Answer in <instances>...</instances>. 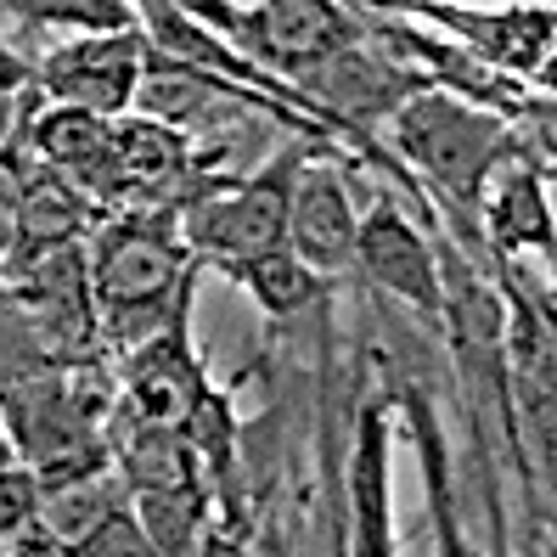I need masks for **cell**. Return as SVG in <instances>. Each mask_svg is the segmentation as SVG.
<instances>
[{"instance_id": "cell-3", "label": "cell", "mask_w": 557, "mask_h": 557, "mask_svg": "<svg viewBox=\"0 0 557 557\" xmlns=\"http://www.w3.org/2000/svg\"><path fill=\"white\" fill-rule=\"evenodd\" d=\"M395 147L422 163L456 203H479L484 175L507 158V124L496 113H479L462 96L422 90L395 113Z\"/></svg>"}, {"instance_id": "cell-21", "label": "cell", "mask_w": 557, "mask_h": 557, "mask_svg": "<svg viewBox=\"0 0 557 557\" xmlns=\"http://www.w3.org/2000/svg\"><path fill=\"white\" fill-rule=\"evenodd\" d=\"M23 136V102H7L0 96V147H12Z\"/></svg>"}, {"instance_id": "cell-7", "label": "cell", "mask_w": 557, "mask_h": 557, "mask_svg": "<svg viewBox=\"0 0 557 557\" xmlns=\"http://www.w3.org/2000/svg\"><path fill=\"white\" fill-rule=\"evenodd\" d=\"M355 198L338 170L326 163H305L299 186H293V209H287V253L299 259L310 276H338L355 265Z\"/></svg>"}, {"instance_id": "cell-10", "label": "cell", "mask_w": 557, "mask_h": 557, "mask_svg": "<svg viewBox=\"0 0 557 557\" xmlns=\"http://www.w3.org/2000/svg\"><path fill=\"white\" fill-rule=\"evenodd\" d=\"M124 502H129V484L119 473H108V468H96V473H79V479H62V484H46L40 490L35 530H46L51 541L79 552L108 518L124 512Z\"/></svg>"}, {"instance_id": "cell-5", "label": "cell", "mask_w": 557, "mask_h": 557, "mask_svg": "<svg viewBox=\"0 0 557 557\" xmlns=\"http://www.w3.org/2000/svg\"><path fill=\"white\" fill-rule=\"evenodd\" d=\"M147 62H152V46L141 28H129V35H85L74 46L51 51L35 69V96H46L57 108L96 113V119H124L136 108Z\"/></svg>"}, {"instance_id": "cell-2", "label": "cell", "mask_w": 557, "mask_h": 557, "mask_svg": "<svg viewBox=\"0 0 557 557\" xmlns=\"http://www.w3.org/2000/svg\"><path fill=\"white\" fill-rule=\"evenodd\" d=\"M305 175V152H282L259 175L243 181H209L198 198H186L181 209V243L191 259H209L225 276L287 248V209L293 186Z\"/></svg>"}, {"instance_id": "cell-9", "label": "cell", "mask_w": 557, "mask_h": 557, "mask_svg": "<svg viewBox=\"0 0 557 557\" xmlns=\"http://www.w3.org/2000/svg\"><path fill=\"white\" fill-rule=\"evenodd\" d=\"M113 163H119V191L124 203L136 198H163L170 186L191 181V141L175 124L158 119H119L113 124Z\"/></svg>"}, {"instance_id": "cell-17", "label": "cell", "mask_w": 557, "mask_h": 557, "mask_svg": "<svg viewBox=\"0 0 557 557\" xmlns=\"http://www.w3.org/2000/svg\"><path fill=\"white\" fill-rule=\"evenodd\" d=\"M79 557H170V552H163L147 523H136V512L124 507L119 518H108L102 530L79 546Z\"/></svg>"}, {"instance_id": "cell-16", "label": "cell", "mask_w": 557, "mask_h": 557, "mask_svg": "<svg viewBox=\"0 0 557 557\" xmlns=\"http://www.w3.org/2000/svg\"><path fill=\"white\" fill-rule=\"evenodd\" d=\"M35 518H40V479L23 462H7L0 468V546L35 530Z\"/></svg>"}, {"instance_id": "cell-15", "label": "cell", "mask_w": 557, "mask_h": 557, "mask_svg": "<svg viewBox=\"0 0 557 557\" xmlns=\"http://www.w3.org/2000/svg\"><path fill=\"white\" fill-rule=\"evenodd\" d=\"M12 12L35 23H69V28H85V35H129L141 17L124 0H40V7H12Z\"/></svg>"}, {"instance_id": "cell-20", "label": "cell", "mask_w": 557, "mask_h": 557, "mask_svg": "<svg viewBox=\"0 0 557 557\" xmlns=\"http://www.w3.org/2000/svg\"><path fill=\"white\" fill-rule=\"evenodd\" d=\"M7 557H79V552L62 546V541H51L46 530H23L17 541H7Z\"/></svg>"}, {"instance_id": "cell-22", "label": "cell", "mask_w": 557, "mask_h": 557, "mask_svg": "<svg viewBox=\"0 0 557 557\" xmlns=\"http://www.w3.org/2000/svg\"><path fill=\"white\" fill-rule=\"evenodd\" d=\"M0 557H7V546H0Z\"/></svg>"}, {"instance_id": "cell-13", "label": "cell", "mask_w": 557, "mask_h": 557, "mask_svg": "<svg viewBox=\"0 0 557 557\" xmlns=\"http://www.w3.org/2000/svg\"><path fill=\"white\" fill-rule=\"evenodd\" d=\"M490 232H496V243H507V248H541V253H552V214H546V203H541V181H535V170H518L512 181H507V191L496 198V214H490Z\"/></svg>"}, {"instance_id": "cell-14", "label": "cell", "mask_w": 557, "mask_h": 557, "mask_svg": "<svg viewBox=\"0 0 557 557\" xmlns=\"http://www.w3.org/2000/svg\"><path fill=\"white\" fill-rule=\"evenodd\" d=\"M248 293H253V305L259 310H271V315H293V310H305L310 305V293H315V276L293 259L287 248L265 253V259H253V265L232 271Z\"/></svg>"}, {"instance_id": "cell-19", "label": "cell", "mask_w": 557, "mask_h": 557, "mask_svg": "<svg viewBox=\"0 0 557 557\" xmlns=\"http://www.w3.org/2000/svg\"><path fill=\"white\" fill-rule=\"evenodd\" d=\"M35 90V69H28V62L0 40V96H7V102H17V96H28Z\"/></svg>"}, {"instance_id": "cell-8", "label": "cell", "mask_w": 557, "mask_h": 557, "mask_svg": "<svg viewBox=\"0 0 557 557\" xmlns=\"http://www.w3.org/2000/svg\"><path fill=\"white\" fill-rule=\"evenodd\" d=\"M355 265L367 271L377 287H388L395 299L417 305V310H440L445 293H440V265H434V248L417 237V225H406V214L395 203H377L355 232Z\"/></svg>"}, {"instance_id": "cell-6", "label": "cell", "mask_w": 557, "mask_h": 557, "mask_svg": "<svg viewBox=\"0 0 557 557\" xmlns=\"http://www.w3.org/2000/svg\"><path fill=\"white\" fill-rule=\"evenodd\" d=\"M422 90H434L429 74L406 69V62H395V57H372V51L349 46L338 57H326L321 69H310L299 96L310 102V113L321 108V119L360 129V124H377L388 113H400Z\"/></svg>"}, {"instance_id": "cell-11", "label": "cell", "mask_w": 557, "mask_h": 557, "mask_svg": "<svg viewBox=\"0 0 557 557\" xmlns=\"http://www.w3.org/2000/svg\"><path fill=\"white\" fill-rule=\"evenodd\" d=\"M434 17H445L450 28H462L468 40H479L490 69H530V62H541V51L552 40V12H502L496 23H490L479 12L434 7Z\"/></svg>"}, {"instance_id": "cell-4", "label": "cell", "mask_w": 557, "mask_h": 557, "mask_svg": "<svg viewBox=\"0 0 557 557\" xmlns=\"http://www.w3.org/2000/svg\"><path fill=\"white\" fill-rule=\"evenodd\" d=\"M360 35L367 23L326 0H271V7H237L232 17V46L271 74H310L326 57L360 46Z\"/></svg>"}, {"instance_id": "cell-18", "label": "cell", "mask_w": 557, "mask_h": 557, "mask_svg": "<svg viewBox=\"0 0 557 557\" xmlns=\"http://www.w3.org/2000/svg\"><path fill=\"white\" fill-rule=\"evenodd\" d=\"M28 181H35V158H23V147H0V253H12L17 237V214L28 198Z\"/></svg>"}, {"instance_id": "cell-12", "label": "cell", "mask_w": 557, "mask_h": 557, "mask_svg": "<svg viewBox=\"0 0 557 557\" xmlns=\"http://www.w3.org/2000/svg\"><path fill=\"white\" fill-rule=\"evenodd\" d=\"M355 557H395L388 541V468H383V417H367L355 456Z\"/></svg>"}, {"instance_id": "cell-1", "label": "cell", "mask_w": 557, "mask_h": 557, "mask_svg": "<svg viewBox=\"0 0 557 557\" xmlns=\"http://www.w3.org/2000/svg\"><path fill=\"white\" fill-rule=\"evenodd\" d=\"M198 276V259L186 253L170 209L124 214L96 232L90 248V299L96 326L119 344H152L163 326L186 315V287Z\"/></svg>"}]
</instances>
